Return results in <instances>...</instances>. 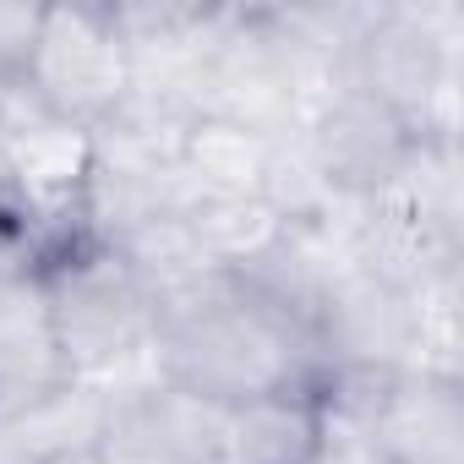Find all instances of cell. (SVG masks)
I'll list each match as a JSON object with an SVG mask.
<instances>
[{
	"instance_id": "obj_9",
	"label": "cell",
	"mask_w": 464,
	"mask_h": 464,
	"mask_svg": "<svg viewBox=\"0 0 464 464\" xmlns=\"http://www.w3.org/2000/svg\"><path fill=\"white\" fill-rule=\"evenodd\" d=\"M372 442L388 464H464V382L388 377L372 410Z\"/></svg>"
},
{
	"instance_id": "obj_11",
	"label": "cell",
	"mask_w": 464,
	"mask_h": 464,
	"mask_svg": "<svg viewBox=\"0 0 464 464\" xmlns=\"http://www.w3.org/2000/svg\"><path fill=\"white\" fill-rule=\"evenodd\" d=\"M323 442V393H263L224 404L218 464H312Z\"/></svg>"
},
{
	"instance_id": "obj_3",
	"label": "cell",
	"mask_w": 464,
	"mask_h": 464,
	"mask_svg": "<svg viewBox=\"0 0 464 464\" xmlns=\"http://www.w3.org/2000/svg\"><path fill=\"white\" fill-rule=\"evenodd\" d=\"M355 82L377 93L420 142H459L464 6L459 0L372 6L355 39Z\"/></svg>"
},
{
	"instance_id": "obj_19",
	"label": "cell",
	"mask_w": 464,
	"mask_h": 464,
	"mask_svg": "<svg viewBox=\"0 0 464 464\" xmlns=\"http://www.w3.org/2000/svg\"><path fill=\"white\" fill-rule=\"evenodd\" d=\"M382 464H388V459H382Z\"/></svg>"
},
{
	"instance_id": "obj_8",
	"label": "cell",
	"mask_w": 464,
	"mask_h": 464,
	"mask_svg": "<svg viewBox=\"0 0 464 464\" xmlns=\"http://www.w3.org/2000/svg\"><path fill=\"white\" fill-rule=\"evenodd\" d=\"M110 6L131 61V93L197 115V88H202L224 6H180V0H110Z\"/></svg>"
},
{
	"instance_id": "obj_14",
	"label": "cell",
	"mask_w": 464,
	"mask_h": 464,
	"mask_svg": "<svg viewBox=\"0 0 464 464\" xmlns=\"http://www.w3.org/2000/svg\"><path fill=\"white\" fill-rule=\"evenodd\" d=\"M110 252L131 268V279L148 290L153 306H164V301L186 295L191 285H202L208 274H218V268L202 257V246H197V236H191V224H186L180 208L142 218L137 229H126Z\"/></svg>"
},
{
	"instance_id": "obj_15",
	"label": "cell",
	"mask_w": 464,
	"mask_h": 464,
	"mask_svg": "<svg viewBox=\"0 0 464 464\" xmlns=\"http://www.w3.org/2000/svg\"><path fill=\"white\" fill-rule=\"evenodd\" d=\"M263 202L290 224V229H317V224H334L344 213L350 197H339L312 153V142L301 131H285L274 142V159H268V180H263Z\"/></svg>"
},
{
	"instance_id": "obj_12",
	"label": "cell",
	"mask_w": 464,
	"mask_h": 464,
	"mask_svg": "<svg viewBox=\"0 0 464 464\" xmlns=\"http://www.w3.org/2000/svg\"><path fill=\"white\" fill-rule=\"evenodd\" d=\"M279 137L224 115H191L180 131V180L191 197H263Z\"/></svg>"
},
{
	"instance_id": "obj_10",
	"label": "cell",
	"mask_w": 464,
	"mask_h": 464,
	"mask_svg": "<svg viewBox=\"0 0 464 464\" xmlns=\"http://www.w3.org/2000/svg\"><path fill=\"white\" fill-rule=\"evenodd\" d=\"M61 382H66V366L50 328L44 285L34 274L0 279V420L23 415Z\"/></svg>"
},
{
	"instance_id": "obj_7",
	"label": "cell",
	"mask_w": 464,
	"mask_h": 464,
	"mask_svg": "<svg viewBox=\"0 0 464 464\" xmlns=\"http://www.w3.org/2000/svg\"><path fill=\"white\" fill-rule=\"evenodd\" d=\"M312 334L328 377H399L410 366V295L344 263L312 306Z\"/></svg>"
},
{
	"instance_id": "obj_1",
	"label": "cell",
	"mask_w": 464,
	"mask_h": 464,
	"mask_svg": "<svg viewBox=\"0 0 464 464\" xmlns=\"http://www.w3.org/2000/svg\"><path fill=\"white\" fill-rule=\"evenodd\" d=\"M153 372L159 382L213 404L328 388V361L317 350L312 317L279 306L224 268L153 306Z\"/></svg>"
},
{
	"instance_id": "obj_2",
	"label": "cell",
	"mask_w": 464,
	"mask_h": 464,
	"mask_svg": "<svg viewBox=\"0 0 464 464\" xmlns=\"http://www.w3.org/2000/svg\"><path fill=\"white\" fill-rule=\"evenodd\" d=\"M34 279L44 285L66 382H93L104 393H131V388L159 382L153 301L110 246L82 241L61 252L50 268H39Z\"/></svg>"
},
{
	"instance_id": "obj_18",
	"label": "cell",
	"mask_w": 464,
	"mask_h": 464,
	"mask_svg": "<svg viewBox=\"0 0 464 464\" xmlns=\"http://www.w3.org/2000/svg\"><path fill=\"white\" fill-rule=\"evenodd\" d=\"M0 191H17V164H12V137L0 131Z\"/></svg>"
},
{
	"instance_id": "obj_16",
	"label": "cell",
	"mask_w": 464,
	"mask_h": 464,
	"mask_svg": "<svg viewBox=\"0 0 464 464\" xmlns=\"http://www.w3.org/2000/svg\"><path fill=\"white\" fill-rule=\"evenodd\" d=\"M404 372L464 382L459 377V268H442L410 290V366Z\"/></svg>"
},
{
	"instance_id": "obj_5",
	"label": "cell",
	"mask_w": 464,
	"mask_h": 464,
	"mask_svg": "<svg viewBox=\"0 0 464 464\" xmlns=\"http://www.w3.org/2000/svg\"><path fill=\"white\" fill-rule=\"evenodd\" d=\"M23 77L55 121H66L77 131H93L131 93V61H126L115 6L110 0L44 6Z\"/></svg>"
},
{
	"instance_id": "obj_6",
	"label": "cell",
	"mask_w": 464,
	"mask_h": 464,
	"mask_svg": "<svg viewBox=\"0 0 464 464\" xmlns=\"http://www.w3.org/2000/svg\"><path fill=\"white\" fill-rule=\"evenodd\" d=\"M301 137L312 142V153H317L328 186H334L339 197H350V202H366V197L388 191V186L404 175V164L415 159V148H420V137H415L377 93H366L355 77L339 82V88L306 115Z\"/></svg>"
},
{
	"instance_id": "obj_4",
	"label": "cell",
	"mask_w": 464,
	"mask_h": 464,
	"mask_svg": "<svg viewBox=\"0 0 464 464\" xmlns=\"http://www.w3.org/2000/svg\"><path fill=\"white\" fill-rule=\"evenodd\" d=\"M197 115L241 121L263 137L301 131V55L279 6H224Z\"/></svg>"
},
{
	"instance_id": "obj_13",
	"label": "cell",
	"mask_w": 464,
	"mask_h": 464,
	"mask_svg": "<svg viewBox=\"0 0 464 464\" xmlns=\"http://www.w3.org/2000/svg\"><path fill=\"white\" fill-rule=\"evenodd\" d=\"M186 224L202 246V257L224 274H246L257 268L285 236L290 224L263 202V197H186Z\"/></svg>"
},
{
	"instance_id": "obj_17",
	"label": "cell",
	"mask_w": 464,
	"mask_h": 464,
	"mask_svg": "<svg viewBox=\"0 0 464 464\" xmlns=\"http://www.w3.org/2000/svg\"><path fill=\"white\" fill-rule=\"evenodd\" d=\"M93 464H186V459L159 431V420L148 415L142 388H131V393H110L104 431L93 442Z\"/></svg>"
}]
</instances>
